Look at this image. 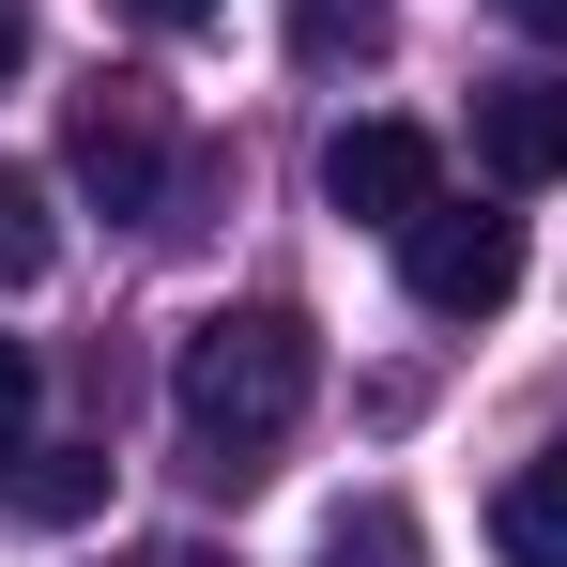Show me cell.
Masks as SVG:
<instances>
[{
    "instance_id": "cell-15",
    "label": "cell",
    "mask_w": 567,
    "mask_h": 567,
    "mask_svg": "<svg viewBox=\"0 0 567 567\" xmlns=\"http://www.w3.org/2000/svg\"><path fill=\"white\" fill-rule=\"evenodd\" d=\"M169 567H199V553H169Z\"/></svg>"
},
{
    "instance_id": "cell-6",
    "label": "cell",
    "mask_w": 567,
    "mask_h": 567,
    "mask_svg": "<svg viewBox=\"0 0 567 567\" xmlns=\"http://www.w3.org/2000/svg\"><path fill=\"white\" fill-rule=\"evenodd\" d=\"M107 506V445H16L0 461V522H31V537H78Z\"/></svg>"
},
{
    "instance_id": "cell-4",
    "label": "cell",
    "mask_w": 567,
    "mask_h": 567,
    "mask_svg": "<svg viewBox=\"0 0 567 567\" xmlns=\"http://www.w3.org/2000/svg\"><path fill=\"white\" fill-rule=\"evenodd\" d=\"M322 199H338V215H369V230H414V215L445 199L430 123H338V138H322Z\"/></svg>"
},
{
    "instance_id": "cell-7",
    "label": "cell",
    "mask_w": 567,
    "mask_h": 567,
    "mask_svg": "<svg viewBox=\"0 0 567 567\" xmlns=\"http://www.w3.org/2000/svg\"><path fill=\"white\" fill-rule=\"evenodd\" d=\"M491 553H506V567H567V430L491 491Z\"/></svg>"
},
{
    "instance_id": "cell-11",
    "label": "cell",
    "mask_w": 567,
    "mask_h": 567,
    "mask_svg": "<svg viewBox=\"0 0 567 567\" xmlns=\"http://www.w3.org/2000/svg\"><path fill=\"white\" fill-rule=\"evenodd\" d=\"M31 399H47V369H31V338H0V461L31 445Z\"/></svg>"
},
{
    "instance_id": "cell-3",
    "label": "cell",
    "mask_w": 567,
    "mask_h": 567,
    "mask_svg": "<svg viewBox=\"0 0 567 567\" xmlns=\"http://www.w3.org/2000/svg\"><path fill=\"white\" fill-rule=\"evenodd\" d=\"M62 169H78V199H93V215H169V107L138 93V78L78 93V123H62Z\"/></svg>"
},
{
    "instance_id": "cell-14",
    "label": "cell",
    "mask_w": 567,
    "mask_h": 567,
    "mask_svg": "<svg viewBox=\"0 0 567 567\" xmlns=\"http://www.w3.org/2000/svg\"><path fill=\"white\" fill-rule=\"evenodd\" d=\"M506 16H522V31H537V47H567V0H506Z\"/></svg>"
},
{
    "instance_id": "cell-2",
    "label": "cell",
    "mask_w": 567,
    "mask_h": 567,
    "mask_svg": "<svg viewBox=\"0 0 567 567\" xmlns=\"http://www.w3.org/2000/svg\"><path fill=\"white\" fill-rule=\"evenodd\" d=\"M399 277L430 322H491L506 291H522V215H491V199H430L414 230H399Z\"/></svg>"
},
{
    "instance_id": "cell-10",
    "label": "cell",
    "mask_w": 567,
    "mask_h": 567,
    "mask_svg": "<svg viewBox=\"0 0 567 567\" xmlns=\"http://www.w3.org/2000/svg\"><path fill=\"white\" fill-rule=\"evenodd\" d=\"M383 47V0H291V62H369Z\"/></svg>"
},
{
    "instance_id": "cell-13",
    "label": "cell",
    "mask_w": 567,
    "mask_h": 567,
    "mask_svg": "<svg viewBox=\"0 0 567 567\" xmlns=\"http://www.w3.org/2000/svg\"><path fill=\"white\" fill-rule=\"evenodd\" d=\"M16 62H31V0H0V78H16Z\"/></svg>"
},
{
    "instance_id": "cell-8",
    "label": "cell",
    "mask_w": 567,
    "mask_h": 567,
    "mask_svg": "<svg viewBox=\"0 0 567 567\" xmlns=\"http://www.w3.org/2000/svg\"><path fill=\"white\" fill-rule=\"evenodd\" d=\"M322 567H430V537H414L399 491H353V506L322 522Z\"/></svg>"
},
{
    "instance_id": "cell-1",
    "label": "cell",
    "mask_w": 567,
    "mask_h": 567,
    "mask_svg": "<svg viewBox=\"0 0 567 567\" xmlns=\"http://www.w3.org/2000/svg\"><path fill=\"white\" fill-rule=\"evenodd\" d=\"M307 399H322L307 307H215V322H185V353H169V414H185V475L199 491H261Z\"/></svg>"
},
{
    "instance_id": "cell-9",
    "label": "cell",
    "mask_w": 567,
    "mask_h": 567,
    "mask_svg": "<svg viewBox=\"0 0 567 567\" xmlns=\"http://www.w3.org/2000/svg\"><path fill=\"white\" fill-rule=\"evenodd\" d=\"M47 261H62V230H47V185H31V169H0V291H31Z\"/></svg>"
},
{
    "instance_id": "cell-12",
    "label": "cell",
    "mask_w": 567,
    "mask_h": 567,
    "mask_svg": "<svg viewBox=\"0 0 567 567\" xmlns=\"http://www.w3.org/2000/svg\"><path fill=\"white\" fill-rule=\"evenodd\" d=\"M107 16H138V31H169V47H185V31H215V0H107Z\"/></svg>"
},
{
    "instance_id": "cell-5",
    "label": "cell",
    "mask_w": 567,
    "mask_h": 567,
    "mask_svg": "<svg viewBox=\"0 0 567 567\" xmlns=\"http://www.w3.org/2000/svg\"><path fill=\"white\" fill-rule=\"evenodd\" d=\"M475 169L491 185H567V93L553 78H491L475 93Z\"/></svg>"
}]
</instances>
